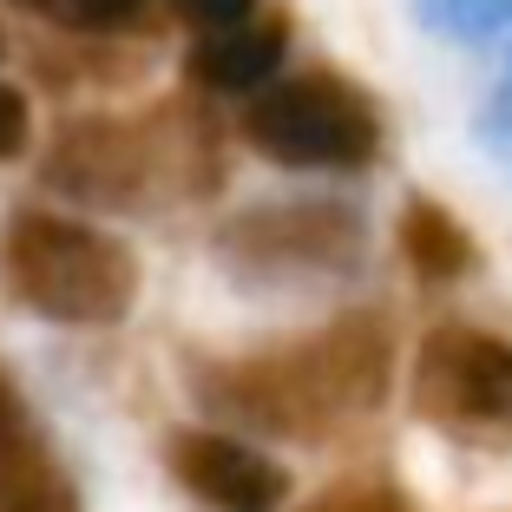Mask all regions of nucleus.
Here are the masks:
<instances>
[{
	"label": "nucleus",
	"instance_id": "obj_1",
	"mask_svg": "<svg viewBox=\"0 0 512 512\" xmlns=\"http://www.w3.org/2000/svg\"><path fill=\"white\" fill-rule=\"evenodd\" d=\"M394 375V335L381 316H342L302 342L263 348L243 362L197 368V394L243 427L283 440H322L329 427L375 414Z\"/></svg>",
	"mask_w": 512,
	"mask_h": 512
},
{
	"label": "nucleus",
	"instance_id": "obj_2",
	"mask_svg": "<svg viewBox=\"0 0 512 512\" xmlns=\"http://www.w3.org/2000/svg\"><path fill=\"white\" fill-rule=\"evenodd\" d=\"M40 178L46 191L86 211H138L151 197H197L217 184L211 125L184 106H158L145 119L86 112L53 132Z\"/></svg>",
	"mask_w": 512,
	"mask_h": 512
},
{
	"label": "nucleus",
	"instance_id": "obj_3",
	"mask_svg": "<svg viewBox=\"0 0 512 512\" xmlns=\"http://www.w3.org/2000/svg\"><path fill=\"white\" fill-rule=\"evenodd\" d=\"M0 289L40 322L106 329L132 316L138 256L99 224L60 211H14L0 230Z\"/></svg>",
	"mask_w": 512,
	"mask_h": 512
},
{
	"label": "nucleus",
	"instance_id": "obj_4",
	"mask_svg": "<svg viewBox=\"0 0 512 512\" xmlns=\"http://www.w3.org/2000/svg\"><path fill=\"white\" fill-rule=\"evenodd\" d=\"M243 138L263 158L296 165V171H355L375 158L381 119H375V99L355 79L296 73V79H276L263 99H250Z\"/></svg>",
	"mask_w": 512,
	"mask_h": 512
},
{
	"label": "nucleus",
	"instance_id": "obj_5",
	"mask_svg": "<svg viewBox=\"0 0 512 512\" xmlns=\"http://www.w3.org/2000/svg\"><path fill=\"white\" fill-rule=\"evenodd\" d=\"M217 256L237 276L256 283H302V276H335L362 256V217L348 204L322 197H289V204H256L217 230Z\"/></svg>",
	"mask_w": 512,
	"mask_h": 512
},
{
	"label": "nucleus",
	"instance_id": "obj_6",
	"mask_svg": "<svg viewBox=\"0 0 512 512\" xmlns=\"http://www.w3.org/2000/svg\"><path fill=\"white\" fill-rule=\"evenodd\" d=\"M414 407L453 434L512 427V342L467 322H440L414 355Z\"/></svg>",
	"mask_w": 512,
	"mask_h": 512
},
{
	"label": "nucleus",
	"instance_id": "obj_7",
	"mask_svg": "<svg viewBox=\"0 0 512 512\" xmlns=\"http://www.w3.org/2000/svg\"><path fill=\"white\" fill-rule=\"evenodd\" d=\"M171 473L217 512H276L283 493H289L276 460H263L256 447L217 434V427H184V434H171Z\"/></svg>",
	"mask_w": 512,
	"mask_h": 512
},
{
	"label": "nucleus",
	"instance_id": "obj_8",
	"mask_svg": "<svg viewBox=\"0 0 512 512\" xmlns=\"http://www.w3.org/2000/svg\"><path fill=\"white\" fill-rule=\"evenodd\" d=\"M283 46H289L283 20H243V27H224V33H197L184 66H191V86H204V92H224V99L256 92L263 99L276 86Z\"/></svg>",
	"mask_w": 512,
	"mask_h": 512
},
{
	"label": "nucleus",
	"instance_id": "obj_9",
	"mask_svg": "<svg viewBox=\"0 0 512 512\" xmlns=\"http://www.w3.org/2000/svg\"><path fill=\"white\" fill-rule=\"evenodd\" d=\"M401 256L414 263L421 283H453L473 270V237L460 230V217L440 211L434 197H414L401 211Z\"/></svg>",
	"mask_w": 512,
	"mask_h": 512
},
{
	"label": "nucleus",
	"instance_id": "obj_10",
	"mask_svg": "<svg viewBox=\"0 0 512 512\" xmlns=\"http://www.w3.org/2000/svg\"><path fill=\"white\" fill-rule=\"evenodd\" d=\"M53 467H46V440H40V421H33V407L20 401V388L0 375V506H14V499H33L46 493Z\"/></svg>",
	"mask_w": 512,
	"mask_h": 512
},
{
	"label": "nucleus",
	"instance_id": "obj_11",
	"mask_svg": "<svg viewBox=\"0 0 512 512\" xmlns=\"http://www.w3.org/2000/svg\"><path fill=\"white\" fill-rule=\"evenodd\" d=\"M14 7H27V14L53 20L66 33H119L145 14L151 0H14Z\"/></svg>",
	"mask_w": 512,
	"mask_h": 512
},
{
	"label": "nucleus",
	"instance_id": "obj_12",
	"mask_svg": "<svg viewBox=\"0 0 512 512\" xmlns=\"http://www.w3.org/2000/svg\"><path fill=\"white\" fill-rule=\"evenodd\" d=\"M414 7L447 40H486V33L512 27V0H414Z\"/></svg>",
	"mask_w": 512,
	"mask_h": 512
},
{
	"label": "nucleus",
	"instance_id": "obj_13",
	"mask_svg": "<svg viewBox=\"0 0 512 512\" xmlns=\"http://www.w3.org/2000/svg\"><path fill=\"white\" fill-rule=\"evenodd\" d=\"M171 14L197 33H224V27H243L256 20V0H171Z\"/></svg>",
	"mask_w": 512,
	"mask_h": 512
},
{
	"label": "nucleus",
	"instance_id": "obj_14",
	"mask_svg": "<svg viewBox=\"0 0 512 512\" xmlns=\"http://www.w3.org/2000/svg\"><path fill=\"white\" fill-rule=\"evenodd\" d=\"M27 92L20 86H7V79H0V165H14L20 151H27Z\"/></svg>",
	"mask_w": 512,
	"mask_h": 512
},
{
	"label": "nucleus",
	"instance_id": "obj_15",
	"mask_svg": "<svg viewBox=\"0 0 512 512\" xmlns=\"http://www.w3.org/2000/svg\"><path fill=\"white\" fill-rule=\"evenodd\" d=\"M309 512H407V506L388 486H335V493H322Z\"/></svg>",
	"mask_w": 512,
	"mask_h": 512
},
{
	"label": "nucleus",
	"instance_id": "obj_16",
	"mask_svg": "<svg viewBox=\"0 0 512 512\" xmlns=\"http://www.w3.org/2000/svg\"><path fill=\"white\" fill-rule=\"evenodd\" d=\"M480 138H486V145H493L499 158L512 165V92H499L493 106H486V119H480Z\"/></svg>",
	"mask_w": 512,
	"mask_h": 512
},
{
	"label": "nucleus",
	"instance_id": "obj_17",
	"mask_svg": "<svg viewBox=\"0 0 512 512\" xmlns=\"http://www.w3.org/2000/svg\"><path fill=\"white\" fill-rule=\"evenodd\" d=\"M0 512H79V499L66 493V486H46V493H33V499H14V506H0Z\"/></svg>",
	"mask_w": 512,
	"mask_h": 512
},
{
	"label": "nucleus",
	"instance_id": "obj_18",
	"mask_svg": "<svg viewBox=\"0 0 512 512\" xmlns=\"http://www.w3.org/2000/svg\"><path fill=\"white\" fill-rule=\"evenodd\" d=\"M0 53H7V33H0Z\"/></svg>",
	"mask_w": 512,
	"mask_h": 512
}]
</instances>
